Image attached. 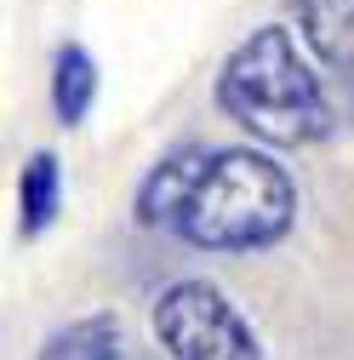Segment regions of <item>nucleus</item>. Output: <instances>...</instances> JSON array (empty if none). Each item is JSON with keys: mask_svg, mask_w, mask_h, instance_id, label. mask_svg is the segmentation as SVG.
<instances>
[{"mask_svg": "<svg viewBox=\"0 0 354 360\" xmlns=\"http://www.w3.org/2000/svg\"><path fill=\"white\" fill-rule=\"evenodd\" d=\"M126 326L114 314H80V321L58 326L46 343H40L34 360H120L126 354Z\"/></svg>", "mask_w": 354, "mask_h": 360, "instance_id": "nucleus-6", "label": "nucleus"}, {"mask_svg": "<svg viewBox=\"0 0 354 360\" xmlns=\"http://www.w3.org/2000/svg\"><path fill=\"white\" fill-rule=\"evenodd\" d=\"M315 58L354 80V0H291Z\"/></svg>", "mask_w": 354, "mask_h": 360, "instance_id": "nucleus-5", "label": "nucleus"}, {"mask_svg": "<svg viewBox=\"0 0 354 360\" xmlns=\"http://www.w3.org/2000/svg\"><path fill=\"white\" fill-rule=\"evenodd\" d=\"M217 109L235 126H246L251 138L275 143V149H303L332 138V98L320 75L303 63L297 40L286 29H251L240 46L229 52L223 75H217Z\"/></svg>", "mask_w": 354, "mask_h": 360, "instance_id": "nucleus-1", "label": "nucleus"}, {"mask_svg": "<svg viewBox=\"0 0 354 360\" xmlns=\"http://www.w3.org/2000/svg\"><path fill=\"white\" fill-rule=\"evenodd\" d=\"M211 149L206 143H189V149H171L143 184H138V200H131V212H138L143 229H177V217H183L195 184H200V172H206Z\"/></svg>", "mask_w": 354, "mask_h": 360, "instance_id": "nucleus-4", "label": "nucleus"}, {"mask_svg": "<svg viewBox=\"0 0 354 360\" xmlns=\"http://www.w3.org/2000/svg\"><path fill=\"white\" fill-rule=\"evenodd\" d=\"M98 98V63L86 58V46H63L58 52V75H52V109L63 126H80L86 109Z\"/></svg>", "mask_w": 354, "mask_h": 360, "instance_id": "nucleus-8", "label": "nucleus"}, {"mask_svg": "<svg viewBox=\"0 0 354 360\" xmlns=\"http://www.w3.org/2000/svg\"><path fill=\"white\" fill-rule=\"evenodd\" d=\"M297 223V184L263 149H211L200 184L177 217V240L195 252H269Z\"/></svg>", "mask_w": 354, "mask_h": 360, "instance_id": "nucleus-2", "label": "nucleus"}, {"mask_svg": "<svg viewBox=\"0 0 354 360\" xmlns=\"http://www.w3.org/2000/svg\"><path fill=\"white\" fill-rule=\"evenodd\" d=\"M120 360H155V354H149V349H138V343H126V354H120Z\"/></svg>", "mask_w": 354, "mask_h": 360, "instance_id": "nucleus-9", "label": "nucleus"}, {"mask_svg": "<svg viewBox=\"0 0 354 360\" xmlns=\"http://www.w3.org/2000/svg\"><path fill=\"white\" fill-rule=\"evenodd\" d=\"M58 206H63V166H58L52 149H40V155H29V166L18 177V229L29 240L46 235L52 217H58Z\"/></svg>", "mask_w": 354, "mask_h": 360, "instance_id": "nucleus-7", "label": "nucleus"}, {"mask_svg": "<svg viewBox=\"0 0 354 360\" xmlns=\"http://www.w3.org/2000/svg\"><path fill=\"white\" fill-rule=\"evenodd\" d=\"M155 338L171 360H263V338L211 281H171L155 297Z\"/></svg>", "mask_w": 354, "mask_h": 360, "instance_id": "nucleus-3", "label": "nucleus"}]
</instances>
